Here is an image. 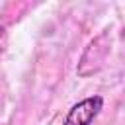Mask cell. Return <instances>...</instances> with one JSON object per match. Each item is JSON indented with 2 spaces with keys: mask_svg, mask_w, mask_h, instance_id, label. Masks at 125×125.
I'll list each match as a JSON object with an SVG mask.
<instances>
[{
  "mask_svg": "<svg viewBox=\"0 0 125 125\" xmlns=\"http://www.w3.org/2000/svg\"><path fill=\"white\" fill-rule=\"evenodd\" d=\"M102 107H104L102 96H88L68 109L62 125H92V121L98 117Z\"/></svg>",
  "mask_w": 125,
  "mask_h": 125,
  "instance_id": "cell-1",
  "label": "cell"
}]
</instances>
